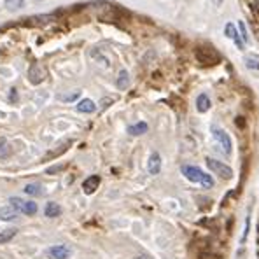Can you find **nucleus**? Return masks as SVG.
<instances>
[{"mask_svg":"<svg viewBox=\"0 0 259 259\" xmlns=\"http://www.w3.org/2000/svg\"><path fill=\"white\" fill-rule=\"evenodd\" d=\"M182 175L189 180V182H196V184L203 186L205 189H210L214 186V179L208 173H205L203 170H200L198 167H191V165H184L180 168Z\"/></svg>","mask_w":259,"mask_h":259,"instance_id":"obj_1","label":"nucleus"},{"mask_svg":"<svg viewBox=\"0 0 259 259\" xmlns=\"http://www.w3.org/2000/svg\"><path fill=\"white\" fill-rule=\"evenodd\" d=\"M9 203L19 212V214H25V215H35L37 210H39V207H37L35 202L23 200V198H18V196L9 198Z\"/></svg>","mask_w":259,"mask_h":259,"instance_id":"obj_2","label":"nucleus"},{"mask_svg":"<svg viewBox=\"0 0 259 259\" xmlns=\"http://www.w3.org/2000/svg\"><path fill=\"white\" fill-rule=\"evenodd\" d=\"M207 167L210 168L214 172L215 175L221 177L224 180H229L233 177V170L228 167V165H224V163L217 161V159H212V158H207Z\"/></svg>","mask_w":259,"mask_h":259,"instance_id":"obj_3","label":"nucleus"},{"mask_svg":"<svg viewBox=\"0 0 259 259\" xmlns=\"http://www.w3.org/2000/svg\"><path fill=\"white\" fill-rule=\"evenodd\" d=\"M46 77H48L46 67L42 63H32L30 69H28V81L32 84H40Z\"/></svg>","mask_w":259,"mask_h":259,"instance_id":"obj_4","label":"nucleus"},{"mask_svg":"<svg viewBox=\"0 0 259 259\" xmlns=\"http://www.w3.org/2000/svg\"><path fill=\"white\" fill-rule=\"evenodd\" d=\"M212 132H214L215 140L219 142V145L223 147L224 154H226V156H231V153H233V144H231V138H229L228 133L224 132V130H221V128H214Z\"/></svg>","mask_w":259,"mask_h":259,"instance_id":"obj_5","label":"nucleus"},{"mask_svg":"<svg viewBox=\"0 0 259 259\" xmlns=\"http://www.w3.org/2000/svg\"><path fill=\"white\" fill-rule=\"evenodd\" d=\"M46 254H48L49 259H67L72 254V250L67 245H53L46 250Z\"/></svg>","mask_w":259,"mask_h":259,"instance_id":"obj_6","label":"nucleus"},{"mask_svg":"<svg viewBox=\"0 0 259 259\" xmlns=\"http://www.w3.org/2000/svg\"><path fill=\"white\" fill-rule=\"evenodd\" d=\"M224 34H226V37H228V39H233V42L237 44L238 49H243V42H242V37H240V34H238V28L235 27V25L228 23V25H226V28H224Z\"/></svg>","mask_w":259,"mask_h":259,"instance_id":"obj_7","label":"nucleus"},{"mask_svg":"<svg viewBox=\"0 0 259 259\" xmlns=\"http://www.w3.org/2000/svg\"><path fill=\"white\" fill-rule=\"evenodd\" d=\"M147 170H149L151 175H158L161 172V156L158 153L151 154L149 161H147Z\"/></svg>","mask_w":259,"mask_h":259,"instance_id":"obj_8","label":"nucleus"},{"mask_svg":"<svg viewBox=\"0 0 259 259\" xmlns=\"http://www.w3.org/2000/svg\"><path fill=\"white\" fill-rule=\"evenodd\" d=\"M100 186V177L98 175H91L83 182V191L86 194H93Z\"/></svg>","mask_w":259,"mask_h":259,"instance_id":"obj_9","label":"nucleus"},{"mask_svg":"<svg viewBox=\"0 0 259 259\" xmlns=\"http://www.w3.org/2000/svg\"><path fill=\"white\" fill-rule=\"evenodd\" d=\"M91 58H93V62L98 63V67H100V69H109V67H110V60L107 56H104L98 48H95L91 51Z\"/></svg>","mask_w":259,"mask_h":259,"instance_id":"obj_10","label":"nucleus"},{"mask_svg":"<svg viewBox=\"0 0 259 259\" xmlns=\"http://www.w3.org/2000/svg\"><path fill=\"white\" fill-rule=\"evenodd\" d=\"M18 215H19V212L16 210L13 205H7L0 208V219L2 221H14V219H18Z\"/></svg>","mask_w":259,"mask_h":259,"instance_id":"obj_11","label":"nucleus"},{"mask_svg":"<svg viewBox=\"0 0 259 259\" xmlns=\"http://www.w3.org/2000/svg\"><path fill=\"white\" fill-rule=\"evenodd\" d=\"M77 110H79V112H84V114H91V112L97 110V105H95V102H91L89 98H84V100H81L79 104H77Z\"/></svg>","mask_w":259,"mask_h":259,"instance_id":"obj_12","label":"nucleus"},{"mask_svg":"<svg viewBox=\"0 0 259 259\" xmlns=\"http://www.w3.org/2000/svg\"><path fill=\"white\" fill-rule=\"evenodd\" d=\"M210 107H212V102L207 95H200V97L196 98L198 112H207V110H210Z\"/></svg>","mask_w":259,"mask_h":259,"instance_id":"obj_13","label":"nucleus"},{"mask_svg":"<svg viewBox=\"0 0 259 259\" xmlns=\"http://www.w3.org/2000/svg\"><path fill=\"white\" fill-rule=\"evenodd\" d=\"M11 154H13L11 144L7 142V138H5V137H0V159L9 158Z\"/></svg>","mask_w":259,"mask_h":259,"instance_id":"obj_14","label":"nucleus"},{"mask_svg":"<svg viewBox=\"0 0 259 259\" xmlns=\"http://www.w3.org/2000/svg\"><path fill=\"white\" fill-rule=\"evenodd\" d=\"M149 130V126H147V123H144V121H140V123H137V124H132V126L128 128V133L130 135H144L145 132Z\"/></svg>","mask_w":259,"mask_h":259,"instance_id":"obj_15","label":"nucleus"},{"mask_svg":"<svg viewBox=\"0 0 259 259\" xmlns=\"http://www.w3.org/2000/svg\"><path fill=\"white\" fill-rule=\"evenodd\" d=\"M16 235H18V229H16V228L0 229V243H7V242L13 240Z\"/></svg>","mask_w":259,"mask_h":259,"instance_id":"obj_16","label":"nucleus"},{"mask_svg":"<svg viewBox=\"0 0 259 259\" xmlns=\"http://www.w3.org/2000/svg\"><path fill=\"white\" fill-rule=\"evenodd\" d=\"M44 214H46V217H56V215L62 214V208H60V205H58V203L49 202L48 205H46V208H44Z\"/></svg>","mask_w":259,"mask_h":259,"instance_id":"obj_17","label":"nucleus"},{"mask_svg":"<svg viewBox=\"0 0 259 259\" xmlns=\"http://www.w3.org/2000/svg\"><path fill=\"white\" fill-rule=\"evenodd\" d=\"M5 9L11 11V13H14V11H19L25 5V0H5L4 2Z\"/></svg>","mask_w":259,"mask_h":259,"instance_id":"obj_18","label":"nucleus"},{"mask_svg":"<svg viewBox=\"0 0 259 259\" xmlns=\"http://www.w3.org/2000/svg\"><path fill=\"white\" fill-rule=\"evenodd\" d=\"M128 84H130V75H128L126 70H121L118 75V88L119 89H126Z\"/></svg>","mask_w":259,"mask_h":259,"instance_id":"obj_19","label":"nucleus"},{"mask_svg":"<svg viewBox=\"0 0 259 259\" xmlns=\"http://www.w3.org/2000/svg\"><path fill=\"white\" fill-rule=\"evenodd\" d=\"M25 193H27L28 196H39V194L42 193V188H40L39 184H27L25 186Z\"/></svg>","mask_w":259,"mask_h":259,"instance_id":"obj_20","label":"nucleus"},{"mask_svg":"<svg viewBox=\"0 0 259 259\" xmlns=\"http://www.w3.org/2000/svg\"><path fill=\"white\" fill-rule=\"evenodd\" d=\"M53 16H37V18H32L28 19L30 25H48L49 21H53Z\"/></svg>","mask_w":259,"mask_h":259,"instance_id":"obj_21","label":"nucleus"},{"mask_svg":"<svg viewBox=\"0 0 259 259\" xmlns=\"http://www.w3.org/2000/svg\"><path fill=\"white\" fill-rule=\"evenodd\" d=\"M245 65L249 67V69H252V70H259V56L250 54V56L245 60Z\"/></svg>","mask_w":259,"mask_h":259,"instance_id":"obj_22","label":"nucleus"},{"mask_svg":"<svg viewBox=\"0 0 259 259\" xmlns=\"http://www.w3.org/2000/svg\"><path fill=\"white\" fill-rule=\"evenodd\" d=\"M238 30H240L242 42H249V34H247L245 23H243V21H240V23H238Z\"/></svg>","mask_w":259,"mask_h":259,"instance_id":"obj_23","label":"nucleus"},{"mask_svg":"<svg viewBox=\"0 0 259 259\" xmlns=\"http://www.w3.org/2000/svg\"><path fill=\"white\" fill-rule=\"evenodd\" d=\"M77 97H79V91H74V93H70V95H62V100L63 102H72V100H75Z\"/></svg>","mask_w":259,"mask_h":259,"instance_id":"obj_24","label":"nucleus"},{"mask_svg":"<svg viewBox=\"0 0 259 259\" xmlns=\"http://www.w3.org/2000/svg\"><path fill=\"white\" fill-rule=\"evenodd\" d=\"M252 2V5H254L256 9H259V0H250Z\"/></svg>","mask_w":259,"mask_h":259,"instance_id":"obj_25","label":"nucleus"},{"mask_svg":"<svg viewBox=\"0 0 259 259\" xmlns=\"http://www.w3.org/2000/svg\"><path fill=\"white\" fill-rule=\"evenodd\" d=\"M212 2H214V5H221V4H223V0H212Z\"/></svg>","mask_w":259,"mask_h":259,"instance_id":"obj_26","label":"nucleus"},{"mask_svg":"<svg viewBox=\"0 0 259 259\" xmlns=\"http://www.w3.org/2000/svg\"><path fill=\"white\" fill-rule=\"evenodd\" d=\"M138 259H149V258H147V256H142V258H138Z\"/></svg>","mask_w":259,"mask_h":259,"instance_id":"obj_27","label":"nucleus"},{"mask_svg":"<svg viewBox=\"0 0 259 259\" xmlns=\"http://www.w3.org/2000/svg\"><path fill=\"white\" fill-rule=\"evenodd\" d=\"M258 242H259V224H258Z\"/></svg>","mask_w":259,"mask_h":259,"instance_id":"obj_28","label":"nucleus"},{"mask_svg":"<svg viewBox=\"0 0 259 259\" xmlns=\"http://www.w3.org/2000/svg\"><path fill=\"white\" fill-rule=\"evenodd\" d=\"M258 256H259V252H258Z\"/></svg>","mask_w":259,"mask_h":259,"instance_id":"obj_29","label":"nucleus"}]
</instances>
